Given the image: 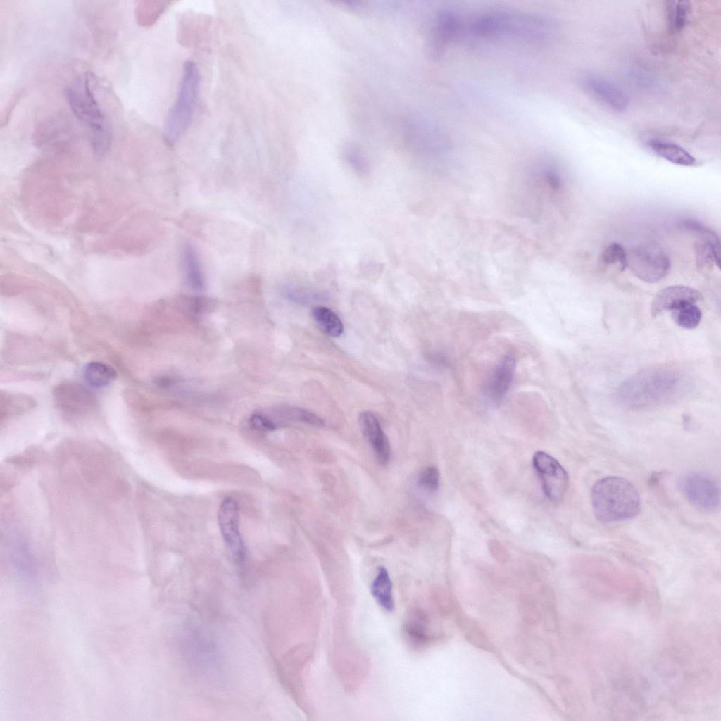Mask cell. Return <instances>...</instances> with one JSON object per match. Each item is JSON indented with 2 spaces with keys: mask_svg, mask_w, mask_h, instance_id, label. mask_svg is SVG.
Masks as SVG:
<instances>
[{
  "mask_svg": "<svg viewBox=\"0 0 721 721\" xmlns=\"http://www.w3.org/2000/svg\"><path fill=\"white\" fill-rule=\"evenodd\" d=\"M186 301L189 310L195 314L204 313L213 306V301L206 297H191Z\"/></svg>",
  "mask_w": 721,
  "mask_h": 721,
  "instance_id": "1f68e13d",
  "label": "cell"
},
{
  "mask_svg": "<svg viewBox=\"0 0 721 721\" xmlns=\"http://www.w3.org/2000/svg\"><path fill=\"white\" fill-rule=\"evenodd\" d=\"M183 268L189 286L195 291H202L206 286L205 277L199 256L193 246L184 245L182 253Z\"/></svg>",
  "mask_w": 721,
  "mask_h": 721,
  "instance_id": "ac0fdd59",
  "label": "cell"
},
{
  "mask_svg": "<svg viewBox=\"0 0 721 721\" xmlns=\"http://www.w3.org/2000/svg\"><path fill=\"white\" fill-rule=\"evenodd\" d=\"M199 84L200 75L197 66L192 61H186L176 99L164 122L163 137L170 146L177 142L192 122Z\"/></svg>",
  "mask_w": 721,
  "mask_h": 721,
  "instance_id": "5b68a950",
  "label": "cell"
},
{
  "mask_svg": "<svg viewBox=\"0 0 721 721\" xmlns=\"http://www.w3.org/2000/svg\"><path fill=\"white\" fill-rule=\"evenodd\" d=\"M434 23V39L435 45H439V49L458 39L463 31L460 17L451 10L444 9L438 12Z\"/></svg>",
  "mask_w": 721,
  "mask_h": 721,
  "instance_id": "2e32d148",
  "label": "cell"
},
{
  "mask_svg": "<svg viewBox=\"0 0 721 721\" xmlns=\"http://www.w3.org/2000/svg\"><path fill=\"white\" fill-rule=\"evenodd\" d=\"M371 593L377 603L385 610L391 612L394 608L392 593V582L387 570L381 566L371 584Z\"/></svg>",
  "mask_w": 721,
  "mask_h": 721,
  "instance_id": "d6986e66",
  "label": "cell"
},
{
  "mask_svg": "<svg viewBox=\"0 0 721 721\" xmlns=\"http://www.w3.org/2000/svg\"><path fill=\"white\" fill-rule=\"evenodd\" d=\"M581 85L589 96L611 111L622 112L628 108L629 100L626 92L603 75L587 74L582 78Z\"/></svg>",
  "mask_w": 721,
  "mask_h": 721,
  "instance_id": "30bf717a",
  "label": "cell"
},
{
  "mask_svg": "<svg viewBox=\"0 0 721 721\" xmlns=\"http://www.w3.org/2000/svg\"><path fill=\"white\" fill-rule=\"evenodd\" d=\"M671 311L675 323L685 329L696 327L701 320V311L696 303H689Z\"/></svg>",
  "mask_w": 721,
  "mask_h": 721,
  "instance_id": "484cf974",
  "label": "cell"
},
{
  "mask_svg": "<svg viewBox=\"0 0 721 721\" xmlns=\"http://www.w3.org/2000/svg\"><path fill=\"white\" fill-rule=\"evenodd\" d=\"M57 410L68 418H79L90 413L96 406L95 394L87 387L75 382H62L53 390Z\"/></svg>",
  "mask_w": 721,
  "mask_h": 721,
  "instance_id": "52a82bcc",
  "label": "cell"
},
{
  "mask_svg": "<svg viewBox=\"0 0 721 721\" xmlns=\"http://www.w3.org/2000/svg\"><path fill=\"white\" fill-rule=\"evenodd\" d=\"M239 518L237 502L232 498L225 499L218 510L219 527L227 548L239 562H242L246 549L239 531Z\"/></svg>",
  "mask_w": 721,
  "mask_h": 721,
  "instance_id": "8fae6325",
  "label": "cell"
},
{
  "mask_svg": "<svg viewBox=\"0 0 721 721\" xmlns=\"http://www.w3.org/2000/svg\"><path fill=\"white\" fill-rule=\"evenodd\" d=\"M691 13V5L686 1H670L666 4V20L669 30L679 33L687 25Z\"/></svg>",
  "mask_w": 721,
  "mask_h": 721,
  "instance_id": "7402d4cb",
  "label": "cell"
},
{
  "mask_svg": "<svg viewBox=\"0 0 721 721\" xmlns=\"http://www.w3.org/2000/svg\"><path fill=\"white\" fill-rule=\"evenodd\" d=\"M250 423L253 428L261 431H271L277 427L272 420L259 414L253 415L250 418Z\"/></svg>",
  "mask_w": 721,
  "mask_h": 721,
  "instance_id": "d6a6232c",
  "label": "cell"
},
{
  "mask_svg": "<svg viewBox=\"0 0 721 721\" xmlns=\"http://www.w3.org/2000/svg\"><path fill=\"white\" fill-rule=\"evenodd\" d=\"M558 25L548 17L512 10H492L475 16L468 25L470 33L483 39H511L543 43L552 39Z\"/></svg>",
  "mask_w": 721,
  "mask_h": 721,
  "instance_id": "6da1fadb",
  "label": "cell"
},
{
  "mask_svg": "<svg viewBox=\"0 0 721 721\" xmlns=\"http://www.w3.org/2000/svg\"><path fill=\"white\" fill-rule=\"evenodd\" d=\"M678 372L665 368L641 370L623 382L617 391V400L626 408L642 409L668 402L684 389Z\"/></svg>",
  "mask_w": 721,
  "mask_h": 721,
  "instance_id": "7a4b0ae2",
  "label": "cell"
},
{
  "mask_svg": "<svg viewBox=\"0 0 721 721\" xmlns=\"http://www.w3.org/2000/svg\"><path fill=\"white\" fill-rule=\"evenodd\" d=\"M165 6H148L142 5L139 6L137 18L142 23L148 24L153 22L159 14L164 10Z\"/></svg>",
  "mask_w": 721,
  "mask_h": 721,
  "instance_id": "4dcf8cb0",
  "label": "cell"
},
{
  "mask_svg": "<svg viewBox=\"0 0 721 721\" xmlns=\"http://www.w3.org/2000/svg\"><path fill=\"white\" fill-rule=\"evenodd\" d=\"M83 375L89 385L97 388L108 385L117 377V372L112 366L100 361L88 363L84 368Z\"/></svg>",
  "mask_w": 721,
  "mask_h": 721,
  "instance_id": "ffe728a7",
  "label": "cell"
},
{
  "mask_svg": "<svg viewBox=\"0 0 721 721\" xmlns=\"http://www.w3.org/2000/svg\"><path fill=\"white\" fill-rule=\"evenodd\" d=\"M601 259L606 265H617L620 270L627 268V254L622 246L617 242L610 244L604 249Z\"/></svg>",
  "mask_w": 721,
  "mask_h": 721,
  "instance_id": "4316f807",
  "label": "cell"
},
{
  "mask_svg": "<svg viewBox=\"0 0 721 721\" xmlns=\"http://www.w3.org/2000/svg\"><path fill=\"white\" fill-rule=\"evenodd\" d=\"M515 359L505 356L496 366L487 383L485 395L494 403L500 401L512 383L515 370Z\"/></svg>",
  "mask_w": 721,
  "mask_h": 721,
  "instance_id": "9a60e30c",
  "label": "cell"
},
{
  "mask_svg": "<svg viewBox=\"0 0 721 721\" xmlns=\"http://www.w3.org/2000/svg\"><path fill=\"white\" fill-rule=\"evenodd\" d=\"M679 487L686 499L698 509L709 511L719 505V485L708 475L697 472L688 473L682 478Z\"/></svg>",
  "mask_w": 721,
  "mask_h": 721,
  "instance_id": "9c48e42d",
  "label": "cell"
},
{
  "mask_svg": "<svg viewBox=\"0 0 721 721\" xmlns=\"http://www.w3.org/2000/svg\"><path fill=\"white\" fill-rule=\"evenodd\" d=\"M591 506L597 520L611 523L636 516L641 507L639 493L627 479L616 476L602 478L591 489Z\"/></svg>",
  "mask_w": 721,
  "mask_h": 721,
  "instance_id": "277c9868",
  "label": "cell"
},
{
  "mask_svg": "<svg viewBox=\"0 0 721 721\" xmlns=\"http://www.w3.org/2000/svg\"><path fill=\"white\" fill-rule=\"evenodd\" d=\"M418 484L426 491H435L439 485L438 469L434 466H428L424 468L418 476Z\"/></svg>",
  "mask_w": 721,
  "mask_h": 721,
  "instance_id": "f546056e",
  "label": "cell"
},
{
  "mask_svg": "<svg viewBox=\"0 0 721 721\" xmlns=\"http://www.w3.org/2000/svg\"><path fill=\"white\" fill-rule=\"evenodd\" d=\"M312 317L320 327L331 337H339L344 332V325L339 317L327 307L318 306L313 308Z\"/></svg>",
  "mask_w": 721,
  "mask_h": 721,
  "instance_id": "d4e9b609",
  "label": "cell"
},
{
  "mask_svg": "<svg viewBox=\"0 0 721 721\" xmlns=\"http://www.w3.org/2000/svg\"><path fill=\"white\" fill-rule=\"evenodd\" d=\"M670 266L667 253L654 244L639 246L627 254V268L635 277L647 283H655L663 279Z\"/></svg>",
  "mask_w": 721,
  "mask_h": 721,
  "instance_id": "8992f818",
  "label": "cell"
},
{
  "mask_svg": "<svg viewBox=\"0 0 721 721\" xmlns=\"http://www.w3.org/2000/svg\"><path fill=\"white\" fill-rule=\"evenodd\" d=\"M519 605L520 615L525 620L530 623H535L539 620L540 611L532 596H522Z\"/></svg>",
  "mask_w": 721,
  "mask_h": 721,
  "instance_id": "83f0119b",
  "label": "cell"
},
{
  "mask_svg": "<svg viewBox=\"0 0 721 721\" xmlns=\"http://www.w3.org/2000/svg\"><path fill=\"white\" fill-rule=\"evenodd\" d=\"M285 415L290 419L301 421L313 425L314 426L322 427L323 420L316 414L300 408H287L284 409Z\"/></svg>",
  "mask_w": 721,
  "mask_h": 721,
  "instance_id": "f1b7e54d",
  "label": "cell"
},
{
  "mask_svg": "<svg viewBox=\"0 0 721 721\" xmlns=\"http://www.w3.org/2000/svg\"><path fill=\"white\" fill-rule=\"evenodd\" d=\"M35 402L33 399L24 394L13 393H1V417L8 418L20 415L34 408Z\"/></svg>",
  "mask_w": 721,
  "mask_h": 721,
  "instance_id": "44dd1931",
  "label": "cell"
},
{
  "mask_svg": "<svg viewBox=\"0 0 721 721\" xmlns=\"http://www.w3.org/2000/svg\"><path fill=\"white\" fill-rule=\"evenodd\" d=\"M427 625L425 614L419 610H412L406 616L403 631L408 639L415 644H422L428 639Z\"/></svg>",
  "mask_w": 721,
  "mask_h": 721,
  "instance_id": "cb8c5ba5",
  "label": "cell"
},
{
  "mask_svg": "<svg viewBox=\"0 0 721 721\" xmlns=\"http://www.w3.org/2000/svg\"><path fill=\"white\" fill-rule=\"evenodd\" d=\"M682 225L698 237L696 243V263L700 268L720 267V241L717 234L711 229L694 220H686Z\"/></svg>",
  "mask_w": 721,
  "mask_h": 721,
  "instance_id": "7c38bea8",
  "label": "cell"
},
{
  "mask_svg": "<svg viewBox=\"0 0 721 721\" xmlns=\"http://www.w3.org/2000/svg\"><path fill=\"white\" fill-rule=\"evenodd\" d=\"M646 146L655 154L672 163L684 166L696 164L695 157L675 142L660 138H651L647 140Z\"/></svg>",
  "mask_w": 721,
  "mask_h": 721,
  "instance_id": "e0dca14e",
  "label": "cell"
},
{
  "mask_svg": "<svg viewBox=\"0 0 721 721\" xmlns=\"http://www.w3.org/2000/svg\"><path fill=\"white\" fill-rule=\"evenodd\" d=\"M91 75L85 73L68 85L65 96L77 119L85 125L90 134L94 154L104 156L111 144V132L106 117L92 87Z\"/></svg>",
  "mask_w": 721,
  "mask_h": 721,
  "instance_id": "3957f363",
  "label": "cell"
},
{
  "mask_svg": "<svg viewBox=\"0 0 721 721\" xmlns=\"http://www.w3.org/2000/svg\"><path fill=\"white\" fill-rule=\"evenodd\" d=\"M458 627L464 637L476 647L491 651L493 645L481 626L475 620L461 616L458 620Z\"/></svg>",
  "mask_w": 721,
  "mask_h": 721,
  "instance_id": "603a6c76",
  "label": "cell"
},
{
  "mask_svg": "<svg viewBox=\"0 0 721 721\" xmlns=\"http://www.w3.org/2000/svg\"><path fill=\"white\" fill-rule=\"evenodd\" d=\"M532 463L539 476L543 491L547 499L553 502L560 501L568 485L566 470L558 460L541 451L534 454Z\"/></svg>",
  "mask_w": 721,
  "mask_h": 721,
  "instance_id": "ba28073f",
  "label": "cell"
},
{
  "mask_svg": "<svg viewBox=\"0 0 721 721\" xmlns=\"http://www.w3.org/2000/svg\"><path fill=\"white\" fill-rule=\"evenodd\" d=\"M360 430L372 448L378 463L385 465L391 457V446L376 416L370 411H363L358 417Z\"/></svg>",
  "mask_w": 721,
  "mask_h": 721,
  "instance_id": "5bb4252c",
  "label": "cell"
},
{
  "mask_svg": "<svg viewBox=\"0 0 721 721\" xmlns=\"http://www.w3.org/2000/svg\"><path fill=\"white\" fill-rule=\"evenodd\" d=\"M702 298L701 292L692 287L670 286L655 296L651 303V313L652 316H656L665 311H672L689 303H696Z\"/></svg>",
  "mask_w": 721,
  "mask_h": 721,
  "instance_id": "4fadbf2b",
  "label": "cell"
}]
</instances>
